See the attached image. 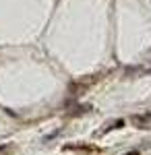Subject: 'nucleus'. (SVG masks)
Returning a JSON list of instances; mask_svg holds the SVG:
<instances>
[{
    "label": "nucleus",
    "mask_w": 151,
    "mask_h": 155,
    "mask_svg": "<svg viewBox=\"0 0 151 155\" xmlns=\"http://www.w3.org/2000/svg\"><path fill=\"white\" fill-rule=\"evenodd\" d=\"M133 124H135L137 128L149 130V128H151V114H141V116H133Z\"/></svg>",
    "instance_id": "nucleus-1"
},
{
    "label": "nucleus",
    "mask_w": 151,
    "mask_h": 155,
    "mask_svg": "<svg viewBox=\"0 0 151 155\" xmlns=\"http://www.w3.org/2000/svg\"><path fill=\"white\" fill-rule=\"evenodd\" d=\"M126 155H139V151H130V153H126Z\"/></svg>",
    "instance_id": "nucleus-2"
}]
</instances>
